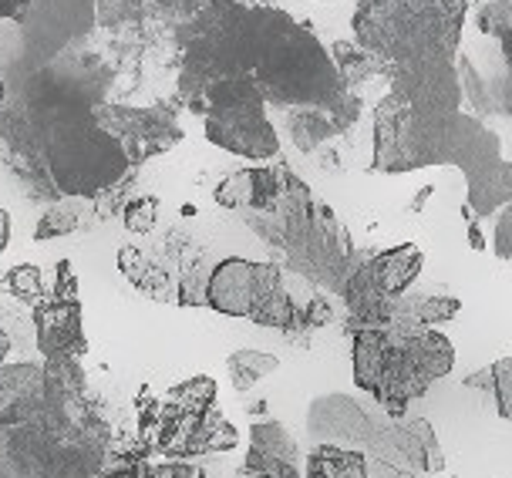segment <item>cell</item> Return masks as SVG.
Returning a JSON list of instances; mask_svg holds the SVG:
<instances>
[{"mask_svg":"<svg viewBox=\"0 0 512 478\" xmlns=\"http://www.w3.org/2000/svg\"><path fill=\"white\" fill-rule=\"evenodd\" d=\"M112 81V64L81 48L24 68L14 88L4 91L0 165L31 199H98L125 182L132 162L95 118Z\"/></svg>","mask_w":512,"mask_h":478,"instance_id":"6da1fadb","label":"cell"},{"mask_svg":"<svg viewBox=\"0 0 512 478\" xmlns=\"http://www.w3.org/2000/svg\"><path fill=\"white\" fill-rule=\"evenodd\" d=\"M176 61V98L186 108L226 78H250L280 112L331 105L351 91L317 34L270 4L206 0L176 31Z\"/></svg>","mask_w":512,"mask_h":478,"instance_id":"7a4b0ae2","label":"cell"},{"mask_svg":"<svg viewBox=\"0 0 512 478\" xmlns=\"http://www.w3.org/2000/svg\"><path fill=\"white\" fill-rule=\"evenodd\" d=\"M459 64H428L398 71L388 95L374 108L371 169L384 176L455 165L465 176V213L486 223L512 202V162L502 159V139L479 115L462 112Z\"/></svg>","mask_w":512,"mask_h":478,"instance_id":"3957f363","label":"cell"},{"mask_svg":"<svg viewBox=\"0 0 512 478\" xmlns=\"http://www.w3.org/2000/svg\"><path fill=\"white\" fill-rule=\"evenodd\" d=\"M108 445L81 357L0 364V478H102Z\"/></svg>","mask_w":512,"mask_h":478,"instance_id":"277c9868","label":"cell"},{"mask_svg":"<svg viewBox=\"0 0 512 478\" xmlns=\"http://www.w3.org/2000/svg\"><path fill=\"white\" fill-rule=\"evenodd\" d=\"M240 219L250 233L260 236L280 256L283 270L297 273L310 287L337 293V297H341L354 266L368 256L354 250L341 216L324 199H317L307 182L294 172L270 206L243 213Z\"/></svg>","mask_w":512,"mask_h":478,"instance_id":"5b68a950","label":"cell"},{"mask_svg":"<svg viewBox=\"0 0 512 478\" xmlns=\"http://www.w3.org/2000/svg\"><path fill=\"white\" fill-rule=\"evenodd\" d=\"M351 347L354 384L391 418H408V404L455 367V347L442 330L405 320L351 330Z\"/></svg>","mask_w":512,"mask_h":478,"instance_id":"8992f818","label":"cell"},{"mask_svg":"<svg viewBox=\"0 0 512 478\" xmlns=\"http://www.w3.org/2000/svg\"><path fill=\"white\" fill-rule=\"evenodd\" d=\"M469 11V0H358L351 27L391 81L398 71L459 61Z\"/></svg>","mask_w":512,"mask_h":478,"instance_id":"52a82bcc","label":"cell"},{"mask_svg":"<svg viewBox=\"0 0 512 478\" xmlns=\"http://www.w3.org/2000/svg\"><path fill=\"white\" fill-rule=\"evenodd\" d=\"M307 435L317 445L354 448L398 475H435L445 468L432 421L391 418L384 408H368L354 394H317L307 408Z\"/></svg>","mask_w":512,"mask_h":478,"instance_id":"ba28073f","label":"cell"},{"mask_svg":"<svg viewBox=\"0 0 512 478\" xmlns=\"http://www.w3.org/2000/svg\"><path fill=\"white\" fill-rule=\"evenodd\" d=\"M300 277L283 270L280 263H256L246 256L216 260L206 287V307L226 317H243L273 330H310L331 324V303L317 297L310 283H294Z\"/></svg>","mask_w":512,"mask_h":478,"instance_id":"9c48e42d","label":"cell"},{"mask_svg":"<svg viewBox=\"0 0 512 478\" xmlns=\"http://www.w3.org/2000/svg\"><path fill=\"white\" fill-rule=\"evenodd\" d=\"M139 431L149 455L203 458L230 452L236 428L216 411V381L206 374L169 388L162 398L139 404Z\"/></svg>","mask_w":512,"mask_h":478,"instance_id":"30bf717a","label":"cell"},{"mask_svg":"<svg viewBox=\"0 0 512 478\" xmlns=\"http://www.w3.org/2000/svg\"><path fill=\"white\" fill-rule=\"evenodd\" d=\"M267 108L250 78H226L209 85L189 112L203 118V132L216 149L250 162H267L280 152V135Z\"/></svg>","mask_w":512,"mask_h":478,"instance_id":"8fae6325","label":"cell"},{"mask_svg":"<svg viewBox=\"0 0 512 478\" xmlns=\"http://www.w3.org/2000/svg\"><path fill=\"white\" fill-rule=\"evenodd\" d=\"M425 253L418 243H401L395 250L368 253L347 277L341 297L347 307V330L388 327L395 320L401 293L422 277Z\"/></svg>","mask_w":512,"mask_h":478,"instance_id":"7c38bea8","label":"cell"},{"mask_svg":"<svg viewBox=\"0 0 512 478\" xmlns=\"http://www.w3.org/2000/svg\"><path fill=\"white\" fill-rule=\"evenodd\" d=\"M17 27L24 44V68L48 64L61 54L81 51V44L95 34V0H31Z\"/></svg>","mask_w":512,"mask_h":478,"instance_id":"4fadbf2b","label":"cell"},{"mask_svg":"<svg viewBox=\"0 0 512 478\" xmlns=\"http://www.w3.org/2000/svg\"><path fill=\"white\" fill-rule=\"evenodd\" d=\"M176 101H159V105H115V101H98L95 118L112 139L122 145L128 162L142 165L166 155L186 139L179 118H176Z\"/></svg>","mask_w":512,"mask_h":478,"instance_id":"5bb4252c","label":"cell"},{"mask_svg":"<svg viewBox=\"0 0 512 478\" xmlns=\"http://www.w3.org/2000/svg\"><path fill=\"white\" fill-rule=\"evenodd\" d=\"M34 334H38L41 357H85L88 337L81 324V300H78V277L68 260L58 263L51 293L34 307Z\"/></svg>","mask_w":512,"mask_h":478,"instance_id":"9a60e30c","label":"cell"},{"mask_svg":"<svg viewBox=\"0 0 512 478\" xmlns=\"http://www.w3.org/2000/svg\"><path fill=\"white\" fill-rule=\"evenodd\" d=\"M361 112H364L361 91H344L331 105L294 108V112H287V132L300 152L314 155L324 149V145L344 139V135L361 122Z\"/></svg>","mask_w":512,"mask_h":478,"instance_id":"2e32d148","label":"cell"},{"mask_svg":"<svg viewBox=\"0 0 512 478\" xmlns=\"http://www.w3.org/2000/svg\"><path fill=\"white\" fill-rule=\"evenodd\" d=\"M122 277L135 290L159 303H176L179 297V263L172 250H149L142 243H122L115 256Z\"/></svg>","mask_w":512,"mask_h":478,"instance_id":"e0dca14e","label":"cell"},{"mask_svg":"<svg viewBox=\"0 0 512 478\" xmlns=\"http://www.w3.org/2000/svg\"><path fill=\"white\" fill-rule=\"evenodd\" d=\"M290 165L270 162V165H246V169L230 172L223 182L216 186V206L230 209V213H256V209L270 206L280 196L283 186L290 179Z\"/></svg>","mask_w":512,"mask_h":478,"instance_id":"ac0fdd59","label":"cell"},{"mask_svg":"<svg viewBox=\"0 0 512 478\" xmlns=\"http://www.w3.org/2000/svg\"><path fill=\"white\" fill-rule=\"evenodd\" d=\"M98 219V202L88 196H64L48 202L41 213L38 226H34V243H51V239H64L75 233H88Z\"/></svg>","mask_w":512,"mask_h":478,"instance_id":"d6986e66","label":"cell"},{"mask_svg":"<svg viewBox=\"0 0 512 478\" xmlns=\"http://www.w3.org/2000/svg\"><path fill=\"white\" fill-rule=\"evenodd\" d=\"M462 310V300L455 297V293L448 290H405L395 307V320L391 324H398V320H405V324H422V327H438V324H448L455 314Z\"/></svg>","mask_w":512,"mask_h":478,"instance_id":"ffe728a7","label":"cell"},{"mask_svg":"<svg viewBox=\"0 0 512 478\" xmlns=\"http://www.w3.org/2000/svg\"><path fill=\"white\" fill-rule=\"evenodd\" d=\"M304 478H371L368 458L354 448L341 445H317L307 455Z\"/></svg>","mask_w":512,"mask_h":478,"instance_id":"44dd1931","label":"cell"},{"mask_svg":"<svg viewBox=\"0 0 512 478\" xmlns=\"http://www.w3.org/2000/svg\"><path fill=\"white\" fill-rule=\"evenodd\" d=\"M327 51H331L337 71H341L344 85L351 88V91L368 88V81H374V78L388 81V71H384V64L374 58V54L364 51L358 41H334Z\"/></svg>","mask_w":512,"mask_h":478,"instance_id":"7402d4cb","label":"cell"},{"mask_svg":"<svg viewBox=\"0 0 512 478\" xmlns=\"http://www.w3.org/2000/svg\"><path fill=\"white\" fill-rule=\"evenodd\" d=\"M102 478H206V468L189 462V458L152 462V458H145V455H128L112 472H102Z\"/></svg>","mask_w":512,"mask_h":478,"instance_id":"603a6c76","label":"cell"},{"mask_svg":"<svg viewBox=\"0 0 512 478\" xmlns=\"http://www.w3.org/2000/svg\"><path fill=\"white\" fill-rule=\"evenodd\" d=\"M280 367V357L277 354H267V351H250V347H243V351H233L226 357V371H230V384L240 394H246L250 388H256L263 378H270L273 371Z\"/></svg>","mask_w":512,"mask_h":478,"instance_id":"cb8c5ba5","label":"cell"},{"mask_svg":"<svg viewBox=\"0 0 512 478\" xmlns=\"http://www.w3.org/2000/svg\"><path fill=\"white\" fill-rule=\"evenodd\" d=\"M95 14L98 27H105L112 34L139 31L142 24H149L155 17L149 0H95Z\"/></svg>","mask_w":512,"mask_h":478,"instance_id":"d4e9b609","label":"cell"},{"mask_svg":"<svg viewBox=\"0 0 512 478\" xmlns=\"http://www.w3.org/2000/svg\"><path fill=\"white\" fill-rule=\"evenodd\" d=\"M4 287L7 293L24 303V307H38V303L44 300V293H48V287H44V277H41V266L34 263H21V266H11L4 277Z\"/></svg>","mask_w":512,"mask_h":478,"instance_id":"484cf974","label":"cell"},{"mask_svg":"<svg viewBox=\"0 0 512 478\" xmlns=\"http://www.w3.org/2000/svg\"><path fill=\"white\" fill-rule=\"evenodd\" d=\"M159 213H162V199L152 196V192H142V196H132L122 206V226L132 236H149L159 226Z\"/></svg>","mask_w":512,"mask_h":478,"instance_id":"4316f807","label":"cell"},{"mask_svg":"<svg viewBox=\"0 0 512 478\" xmlns=\"http://www.w3.org/2000/svg\"><path fill=\"white\" fill-rule=\"evenodd\" d=\"M489 398L496 401V411L506 421H512V357H499L492 364V391Z\"/></svg>","mask_w":512,"mask_h":478,"instance_id":"83f0119b","label":"cell"},{"mask_svg":"<svg viewBox=\"0 0 512 478\" xmlns=\"http://www.w3.org/2000/svg\"><path fill=\"white\" fill-rule=\"evenodd\" d=\"M149 7H152V14L159 17V21H169L179 31L189 17H196L199 11H203L206 0H149Z\"/></svg>","mask_w":512,"mask_h":478,"instance_id":"f1b7e54d","label":"cell"},{"mask_svg":"<svg viewBox=\"0 0 512 478\" xmlns=\"http://www.w3.org/2000/svg\"><path fill=\"white\" fill-rule=\"evenodd\" d=\"M492 253L499 260H512V202L499 209V219L492 226Z\"/></svg>","mask_w":512,"mask_h":478,"instance_id":"f546056e","label":"cell"},{"mask_svg":"<svg viewBox=\"0 0 512 478\" xmlns=\"http://www.w3.org/2000/svg\"><path fill=\"white\" fill-rule=\"evenodd\" d=\"M31 7V0H0V21H21Z\"/></svg>","mask_w":512,"mask_h":478,"instance_id":"4dcf8cb0","label":"cell"},{"mask_svg":"<svg viewBox=\"0 0 512 478\" xmlns=\"http://www.w3.org/2000/svg\"><path fill=\"white\" fill-rule=\"evenodd\" d=\"M465 388H475V391H492V364L489 367H482V371H475V374H469V378L462 381Z\"/></svg>","mask_w":512,"mask_h":478,"instance_id":"1f68e13d","label":"cell"},{"mask_svg":"<svg viewBox=\"0 0 512 478\" xmlns=\"http://www.w3.org/2000/svg\"><path fill=\"white\" fill-rule=\"evenodd\" d=\"M11 233H14L11 213H7V209H0V253L7 250V243H11Z\"/></svg>","mask_w":512,"mask_h":478,"instance_id":"d6a6232c","label":"cell"},{"mask_svg":"<svg viewBox=\"0 0 512 478\" xmlns=\"http://www.w3.org/2000/svg\"><path fill=\"white\" fill-rule=\"evenodd\" d=\"M0 283H4V280H0ZM7 351H11V334H7V330L0 327V364L7 361Z\"/></svg>","mask_w":512,"mask_h":478,"instance_id":"836d02e7","label":"cell"},{"mask_svg":"<svg viewBox=\"0 0 512 478\" xmlns=\"http://www.w3.org/2000/svg\"><path fill=\"white\" fill-rule=\"evenodd\" d=\"M243 478H270V475H260V472H240Z\"/></svg>","mask_w":512,"mask_h":478,"instance_id":"e575fe53","label":"cell"},{"mask_svg":"<svg viewBox=\"0 0 512 478\" xmlns=\"http://www.w3.org/2000/svg\"><path fill=\"white\" fill-rule=\"evenodd\" d=\"M4 91H7V85H4V75H0V101H4Z\"/></svg>","mask_w":512,"mask_h":478,"instance_id":"d590c367","label":"cell"},{"mask_svg":"<svg viewBox=\"0 0 512 478\" xmlns=\"http://www.w3.org/2000/svg\"><path fill=\"white\" fill-rule=\"evenodd\" d=\"M243 4H267V0H243Z\"/></svg>","mask_w":512,"mask_h":478,"instance_id":"8d00e7d4","label":"cell"},{"mask_svg":"<svg viewBox=\"0 0 512 478\" xmlns=\"http://www.w3.org/2000/svg\"><path fill=\"white\" fill-rule=\"evenodd\" d=\"M502 38H512V27H509V31H506V34H502ZM502 38H499V41H502Z\"/></svg>","mask_w":512,"mask_h":478,"instance_id":"74e56055","label":"cell"}]
</instances>
